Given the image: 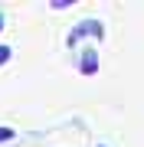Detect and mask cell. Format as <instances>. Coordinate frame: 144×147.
<instances>
[{"instance_id": "cell-4", "label": "cell", "mask_w": 144, "mask_h": 147, "mask_svg": "<svg viewBox=\"0 0 144 147\" xmlns=\"http://www.w3.org/2000/svg\"><path fill=\"white\" fill-rule=\"evenodd\" d=\"M49 7L53 10H66V7H72V0H49Z\"/></svg>"}, {"instance_id": "cell-5", "label": "cell", "mask_w": 144, "mask_h": 147, "mask_svg": "<svg viewBox=\"0 0 144 147\" xmlns=\"http://www.w3.org/2000/svg\"><path fill=\"white\" fill-rule=\"evenodd\" d=\"M10 56H13V49H10V46H0V65H3Z\"/></svg>"}, {"instance_id": "cell-2", "label": "cell", "mask_w": 144, "mask_h": 147, "mask_svg": "<svg viewBox=\"0 0 144 147\" xmlns=\"http://www.w3.org/2000/svg\"><path fill=\"white\" fill-rule=\"evenodd\" d=\"M79 69H82V75H95L98 72V53H95V49H82Z\"/></svg>"}, {"instance_id": "cell-7", "label": "cell", "mask_w": 144, "mask_h": 147, "mask_svg": "<svg viewBox=\"0 0 144 147\" xmlns=\"http://www.w3.org/2000/svg\"><path fill=\"white\" fill-rule=\"evenodd\" d=\"M98 147H105V144H98Z\"/></svg>"}, {"instance_id": "cell-1", "label": "cell", "mask_w": 144, "mask_h": 147, "mask_svg": "<svg viewBox=\"0 0 144 147\" xmlns=\"http://www.w3.org/2000/svg\"><path fill=\"white\" fill-rule=\"evenodd\" d=\"M101 39L105 36V26H101L98 20H82V23H75L72 33H69V46H79V39Z\"/></svg>"}, {"instance_id": "cell-6", "label": "cell", "mask_w": 144, "mask_h": 147, "mask_svg": "<svg viewBox=\"0 0 144 147\" xmlns=\"http://www.w3.org/2000/svg\"><path fill=\"white\" fill-rule=\"evenodd\" d=\"M0 30H3V13H0Z\"/></svg>"}, {"instance_id": "cell-3", "label": "cell", "mask_w": 144, "mask_h": 147, "mask_svg": "<svg viewBox=\"0 0 144 147\" xmlns=\"http://www.w3.org/2000/svg\"><path fill=\"white\" fill-rule=\"evenodd\" d=\"M13 127H0V144H7V141H13Z\"/></svg>"}]
</instances>
